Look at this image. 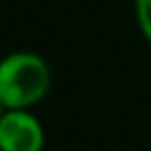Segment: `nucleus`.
Segmentation results:
<instances>
[{
  "label": "nucleus",
  "instance_id": "f257e3e1",
  "mask_svg": "<svg viewBox=\"0 0 151 151\" xmlns=\"http://www.w3.org/2000/svg\"><path fill=\"white\" fill-rule=\"evenodd\" d=\"M51 67L31 49L0 58V100L7 109H33L51 91Z\"/></svg>",
  "mask_w": 151,
  "mask_h": 151
},
{
  "label": "nucleus",
  "instance_id": "20e7f679",
  "mask_svg": "<svg viewBox=\"0 0 151 151\" xmlns=\"http://www.w3.org/2000/svg\"><path fill=\"white\" fill-rule=\"evenodd\" d=\"M5 111H7V107H5V104H2V100H0V118L5 116Z\"/></svg>",
  "mask_w": 151,
  "mask_h": 151
},
{
  "label": "nucleus",
  "instance_id": "7ed1b4c3",
  "mask_svg": "<svg viewBox=\"0 0 151 151\" xmlns=\"http://www.w3.org/2000/svg\"><path fill=\"white\" fill-rule=\"evenodd\" d=\"M136 24L147 42H151V0H133Z\"/></svg>",
  "mask_w": 151,
  "mask_h": 151
},
{
  "label": "nucleus",
  "instance_id": "f03ea898",
  "mask_svg": "<svg viewBox=\"0 0 151 151\" xmlns=\"http://www.w3.org/2000/svg\"><path fill=\"white\" fill-rule=\"evenodd\" d=\"M47 131L33 109H7L0 118V151H45Z\"/></svg>",
  "mask_w": 151,
  "mask_h": 151
}]
</instances>
